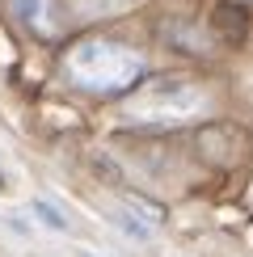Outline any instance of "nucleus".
<instances>
[{
	"mask_svg": "<svg viewBox=\"0 0 253 257\" xmlns=\"http://www.w3.org/2000/svg\"><path fill=\"white\" fill-rule=\"evenodd\" d=\"M63 76L80 93L118 97V93H131L148 76V59L144 51L126 47L118 38H80L63 51Z\"/></svg>",
	"mask_w": 253,
	"mask_h": 257,
	"instance_id": "nucleus-1",
	"label": "nucleus"
},
{
	"mask_svg": "<svg viewBox=\"0 0 253 257\" xmlns=\"http://www.w3.org/2000/svg\"><path fill=\"white\" fill-rule=\"evenodd\" d=\"M207 110H211V93L190 76H156L122 101V118L131 126H152V131L198 122Z\"/></svg>",
	"mask_w": 253,
	"mask_h": 257,
	"instance_id": "nucleus-2",
	"label": "nucleus"
},
{
	"mask_svg": "<svg viewBox=\"0 0 253 257\" xmlns=\"http://www.w3.org/2000/svg\"><path fill=\"white\" fill-rule=\"evenodd\" d=\"M114 223H118L126 236L148 240V236H152V232L165 223V207H161V202H152V198H144V194H122Z\"/></svg>",
	"mask_w": 253,
	"mask_h": 257,
	"instance_id": "nucleus-3",
	"label": "nucleus"
},
{
	"mask_svg": "<svg viewBox=\"0 0 253 257\" xmlns=\"http://www.w3.org/2000/svg\"><path fill=\"white\" fill-rule=\"evenodd\" d=\"M9 9H13V17L30 30V34H38V38H55L59 34L55 0H9Z\"/></svg>",
	"mask_w": 253,
	"mask_h": 257,
	"instance_id": "nucleus-4",
	"label": "nucleus"
},
{
	"mask_svg": "<svg viewBox=\"0 0 253 257\" xmlns=\"http://www.w3.org/2000/svg\"><path fill=\"white\" fill-rule=\"evenodd\" d=\"M34 215H38L42 223H47V228H59V232H63V228H68V219H63V215H59V211H55V207H51V202H47V198H34Z\"/></svg>",
	"mask_w": 253,
	"mask_h": 257,
	"instance_id": "nucleus-5",
	"label": "nucleus"
},
{
	"mask_svg": "<svg viewBox=\"0 0 253 257\" xmlns=\"http://www.w3.org/2000/svg\"><path fill=\"white\" fill-rule=\"evenodd\" d=\"M0 186H5V177H0Z\"/></svg>",
	"mask_w": 253,
	"mask_h": 257,
	"instance_id": "nucleus-6",
	"label": "nucleus"
},
{
	"mask_svg": "<svg viewBox=\"0 0 253 257\" xmlns=\"http://www.w3.org/2000/svg\"><path fill=\"white\" fill-rule=\"evenodd\" d=\"M84 257H89V253H84Z\"/></svg>",
	"mask_w": 253,
	"mask_h": 257,
	"instance_id": "nucleus-7",
	"label": "nucleus"
},
{
	"mask_svg": "<svg viewBox=\"0 0 253 257\" xmlns=\"http://www.w3.org/2000/svg\"><path fill=\"white\" fill-rule=\"evenodd\" d=\"M249 5H253V0H249Z\"/></svg>",
	"mask_w": 253,
	"mask_h": 257,
	"instance_id": "nucleus-8",
	"label": "nucleus"
}]
</instances>
